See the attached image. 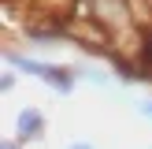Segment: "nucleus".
Wrapping results in <instances>:
<instances>
[{
    "label": "nucleus",
    "instance_id": "obj_1",
    "mask_svg": "<svg viewBox=\"0 0 152 149\" xmlns=\"http://www.w3.org/2000/svg\"><path fill=\"white\" fill-rule=\"evenodd\" d=\"M41 127H45L41 112H34V108H22V112H19V138H22V142L41 138Z\"/></svg>",
    "mask_w": 152,
    "mask_h": 149
},
{
    "label": "nucleus",
    "instance_id": "obj_2",
    "mask_svg": "<svg viewBox=\"0 0 152 149\" xmlns=\"http://www.w3.org/2000/svg\"><path fill=\"white\" fill-rule=\"evenodd\" d=\"M137 108H141V116H148V119H152V101H141Z\"/></svg>",
    "mask_w": 152,
    "mask_h": 149
},
{
    "label": "nucleus",
    "instance_id": "obj_3",
    "mask_svg": "<svg viewBox=\"0 0 152 149\" xmlns=\"http://www.w3.org/2000/svg\"><path fill=\"white\" fill-rule=\"evenodd\" d=\"M67 149H93L89 142H74V145H67Z\"/></svg>",
    "mask_w": 152,
    "mask_h": 149
},
{
    "label": "nucleus",
    "instance_id": "obj_4",
    "mask_svg": "<svg viewBox=\"0 0 152 149\" xmlns=\"http://www.w3.org/2000/svg\"><path fill=\"white\" fill-rule=\"evenodd\" d=\"M4 149H19V145H15V142H7V145H4Z\"/></svg>",
    "mask_w": 152,
    "mask_h": 149
}]
</instances>
